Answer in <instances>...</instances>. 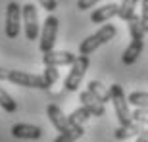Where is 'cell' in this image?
<instances>
[{
    "label": "cell",
    "mask_w": 148,
    "mask_h": 142,
    "mask_svg": "<svg viewBox=\"0 0 148 142\" xmlns=\"http://www.w3.org/2000/svg\"><path fill=\"white\" fill-rule=\"evenodd\" d=\"M115 33H117L115 25H112V23H106V25H102V27H100L96 33H92L90 37H87L81 44H79V54H81V56L92 54L94 50L100 48L102 44L110 42L112 38L115 37Z\"/></svg>",
    "instance_id": "1"
},
{
    "label": "cell",
    "mask_w": 148,
    "mask_h": 142,
    "mask_svg": "<svg viewBox=\"0 0 148 142\" xmlns=\"http://www.w3.org/2000/svg\"><path fill=\"white\" fill-rule=\"evenodd\" d=\"M110 94H112V104H114V109H115V117L119 121V125H127L133 121V111L129 108V98L127 94L123 92L121 85H112L110 87Z\"/></svg>",
    "instance_id": "2"
},
{
    "label": "cell",
    "mask_w": 148,
    "mask_h": 142,
    "mask_svg": "<svg viewBox=\"0 0 148 142\" xmlns=\"http://www.w3.org/2000/svg\"><path fill=\"white\" fill-rule=\"evenodd\" d=\"M12 85L17 87H25V88H38V90H48V85L44 81L42 75L37 73H27V71H19V69H8V79Z\"/></svg>",
    "instance_id": "3"
},
{
    "label": "cell",
    "mask_w": 148,
    "mask_h": 142,
    "mask_svg": "<svg viewBox=\"0 0 148 142\" xmlns=\"http://www.w3.org/2000/svg\"><path fill=\"white\" fill-rule=\"evenodd\" d=\"M88 63H90L88 56H77V60L71 63V69H69L66 81H64V87H66L67 92L79 90V87H81V83H83V77H85V73L88 69Z\"/></svg>",
    "instance_id": "4"
},
{
    "label": "cell",
    "mask_w": 148,
    "mask_h": 142,
    "mask_svg": "<svg viewBox=\"0 0 148 142\" xmlns=\"http://www.w3.org/2000/svg\"><path fill=\"white\" fill-rule=\"evenodd\" d=\"M23 6H19L17 2H10L6 8V23H4V33L8 38H17L19 31H21L23 23Z\"/></svg>",
    "instance_id": "5"
},
{
    "label": "cell",
    "mask_w": 148,
    "mask_h": 142,
    "mask_svg": "<svg viewBox=\"0 0 148 142\" xmlns=\"http://www.w3.org/2000/svg\"><path fill=\"white\" fill-rule=\"evenodd\" d=\"M58 25H60V19L56 16H48L44 19V25H42V31H40V52H50L54 50V44H56V37H58Z\"/></svg>",
    "instance_id": "6"
},
{
    "label": "cell",
    "mask_w": 148,
    "mask_h": 142,
    "mask_svg": "<svg viewBox=\"0 0 148 142\" xmlns=\"http://www.w3.org/2000/svg\"><path fill=\"white\" fill-rule=\"evenodd\" d=\"M23 12V29H25V37L27 40H35L38 37V14L35 4H25L21 8Z\"/></svg>",
    "instance_id": "7"
},
{
    "label": "cell",
    "mask_w": 148,
    "mask_h": 142,
    "mask_svg": "<svg viewBox=\"0 0 148 142\" xmlns=\"http://www.w3.org/2000/svg\"><path fill=\"white\" fill-rule=\"evenodd\" d=\"M77 60V56L67 52V50H50L42 54V63L44 66H71L73 61Z\"/></svg>",
    "instance_id": "8"
},
{
    "label": "cell",
    "mask_w": 148,
    "mask_h": 142,
    "mask_svg": "<svg viewBox=\"0 0 148 142\" xmlns=\"http://www.w3.org/2000/svg\"><path fill=\"white\" fill-rule=\"evenodd\" d=\"M12 137L19 140H38L42 137V129L29 123H16L12 127Z\"/></svg>",
    "instance_id": "9"
},
{
    "label": "cell",
    "mask_w": 148,
    "mask_h": 142,
    "mask_svg": "<svg viewBox=\"0 0 148 142\" xmlns=\"http://www.w3.org/2000/svg\"><path fill=\"white\" fill-rule=\"evenodd\" d=\"M46 115H48L50 123L54 125V129H56V131L64 132V131H67V129L71 127V125H69V119H67V115H64V111H62V108H60V106L50 104L48 108H46Z\"/></svg>",
    "instance_id": "10"
},
{
    "label": "cell",
    "mask_w": 148,
    "mask_h": 142,
    "mask_svg": "<svg viewBox=\"0 0 148 142\" xmlns=\"http://www.w3.org/2000/svg\"><path fill=\"white\" fill-rule=\"evenodd\" d=\"M79 100H81V106H85L94 117H102V115L106 113L104 104H102V102H100L90 90H83V92L79 94Z\"/></svg>",
    "instance_id": "11"
},
{
    "label": "cell",
    "mask_w": 148,
    "mask_h": 142,
    "mask_svg": "<svg viewBox=\"0 0 148 142\" xmlns=\"http://www.w3.org/2000/svg\"><path fill=\"white\" fill-rule=\"evenodd\" d=\"M117 14H119V4H114V2L112 4H104L90 14V21L92 23H106V21H110L112 17H115Z\"/></svg>",
    "instance_id": "12"
},
{
    "label": "cell",
    "mask_w": 148,
    "mask_h": 142,
    "mask_svg": "<svg viewBox=\"0 0 148 142\" xmlns=\"http://www.w3.org/2000/svg\"><path fill=\"white\" fill-rule=\"evenodd\" d=\"M144 129H146V125L138 123V121H131V123H127V125L117 127L114 131V137L117 138V140H127V138H131V137H138Z\"/></svg>",
    "instance_id": "13"
},
{
    "label": "cell",
    "mask_w": 148,
    "mask_h": 142,
    "mask_svg": "<svg viewBox=\"0 0 148 142\" xmlns=\"http://www.w3.org/2000/svg\"><path fill=\"white\" fill-rule=\"evenodd\" d=\"M143 50H144V40H135V38H131L129 46H127V48L123 50L121 61H123L125 66H133V63H135V61H137L138 58H140Z\"/></svg>",
    "instance_id": "14"
},
{
    "label": "cell",
    "mask_w": 148,
    "mask_h": 142,
    "mask_svg": "<svg viewBox=\"0 0 148 142\" xmlns=\"http://www.w3.org/2000/svg\"><path fill=\"white\" fill-rule=\"evenodd\" d=\"M85 134V129H83V125H71L67 131L60 132L58 137L54 138V142H77L79 138Z\"/></svg>",
    "instance_id": "15"
},
{
    "label": "cell",
    "mask_w": 148,
    "mask_h": 142,
    "mask_svg": "<svg viewBox=\"0 0 148 142\" xmlns=\"http://www.w3.org/2000/svg\"><path fill=\"white\" fill-rule=\"evenodd\" d=\"M87 90H90V92L96 96V98L102 102V104H106V102H110L112 100V94H110V88H106L102 83H98V81H90L88 83V88Z\"/></svg>",
    "instance_id": "16"
},
{
    "label": "cell",
    "mask_w": 148,
    "mask_h": 142,
    "mask_svg": "<svg viewBox=\"0 0 148 142\" xmlns=\"http://www.w3.org/2000/svg\"><path fill=\"white\" fill-rule=\"evenodd\" d=\"M127 25H129V35H131V38H135V40H144V29H143V23H140V16H135L127 21Z\"/></svg>",
    "instance_id": "17"
},
{
    "label": "cell",
    "mask_w": 148,
    "mask_h": 142,
    "mask_svg": "<svg viewBox=\"0 0 148 142\" xmlns=\"http://www.w3.org/2000/svg\"><path fill=\"white\" fill-rule=\"evenodd\" d=\"M137 4H138V0H121L117 17H119L121 21H129V19L135 16V8H137Z\"/></svg>",
    "instance_id": "18"
},
{
    "label": "cell",
    "mask_w": 148,
    "mask_h": 142,
    "mask_svg": "<svg viewBox=\"0 0 148 142\" xmlns=\"http://www.w3.org/2000/svg\"><path fill=\"white\" fill-rule=\"evenodd\" d=\"M0 108L4 109L6 113H16L17 111V104H16V100L10 96V92L6 90L2 85H0Z\"/></svg>",
    "instance_id": "19"
},
{
    "label": "cell",
    "mask_w": 148,
    "mask_h": 142,
    "mask_svg": "<svg viewBox=\"0 0 148 142\" xmlns=\"http://www.w3.org/2000/svg\"><path fill=\"white\" fill-rule=\"evenodd\" d=\"M88 117H92V113L88 111L85 106H81V108L73 109L71 113L67 115V119H69V125H83L85 121H88Z\"/></svg>",
    "instance_id": "20"
},
{
    "label": "cell",
    "mask_w": 148,
    "mask_h": 142,
    "mask_svg": "<svg viewBox=\"0 0 148 142\" xmlns=\"http://www.w3.org/2000/svg\"><path fill=\"white\" fill-rule=\"evenodd\" d=\"M129 104L135 106V108H148V92H143V90H135L129 96Z\"/></svg>",
    "instance_id": "21"
},
{
    "label": "cell",
    "mask_w": 148,
    "mask_h": 142,
    "mask_svg": "<svg viewBox=\"0 0 148 142\" xmlns=\"http://www.w3.org/2000/svg\"><path fill=\"white\" fill-rule=\"evenodd\" d=\"M46 69H44L42 77H44V81H46V85L48 87H52L56 81H58V77H60V73H58V69H56V66H44Z\"/></svg>",
    "instance_id": "22"
},
{
    "label": "cell",
    "mask_w": 148,
    "mask_h": 142,
    "mask_svg": "<svg viewBox=\"0 0 148 142\" xmlns=\"http://www.w3.org/2000/svg\"><path fill=\"white\" fill-rule=\"evenodd\" d=\"M133 121H138L148 127V108H137L133 111Z\"/></svg>",
    "instance_id": "23"
},
{
    "label": "cell",
    "mask_w": 148,
    "mask_h": 142,
    "mask_svg": "<svg viewBox=\"0 0 148 142\" xmlns=\"http://www.w3.org/2000/svg\"><path fill=\"white\" fill-rule=\"evenodd\" d=\"M140 23L144 33H148V0H143V12H140Z\"/></svg>",
    "instance_id": "24"
},
{
    "label": "cell",
    "mask_w": 148,
    "mask_h": 142,
    "mask_svg": "<svg viewBox=\"0 0 148 142\" xmlns=\"http://www.w3.org/2000/svg\"><path fill=\"white\" fill-rule=\"evenodd\" d=\"M98 2H100V0H77V8H79L81 12H85V10H90V8H94Z\"/></svg>",
    "instance_id": "25"
},
{
    "label": "cell",
    "mask_w": 148,
    "mask_h": 142,
    "mask_svg": "<svg viewBox=\"0 0 148 142\" xmlns=\"http://www.w3.org/2000/svg\"><path fill=\"white\" fill-rule=\"evenodd\" d=\"M38 4L42 6V8L48 12V14H52V12L58 8V0H38Z\"/></svg>",
    "instance_id": "26"
},
{
    "label": "cell",
    "mask_w": 148,
    "mask_h": 142,
    "mask_svg": "<svg viewBox=\"0 0 148 142\" xmlns=\"http://www.w3.org/2000/svg\"><path fill=\"white\" fill-rule=\"evenodd\" d=\"M137 142H148V127L137 137Z\"/></svg>",
    "instance_id": "27"
},
{
    "label": "cell",
    "mask_w": 148,
    "mask_h": 142,
    "mask_svg": "<svg viewBox=\"0 0 148 142\" xmlns=\"http://www.w3.org/2000/svg\"><path fill=\"white\" fill-rule=\"evenodd\" d=\"M6 79H8V69L0 67V81H6Z\"/></svg>",
    "instance_id": "28"
}]
</instances>
